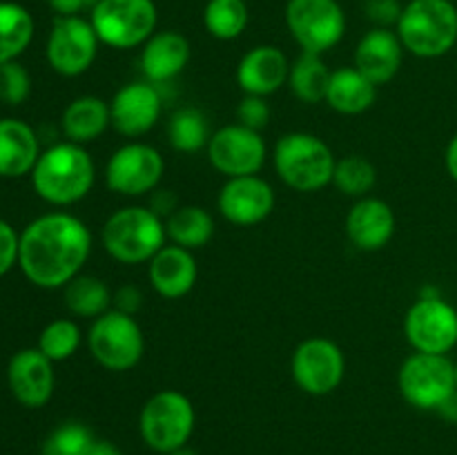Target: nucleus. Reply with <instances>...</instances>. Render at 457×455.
<instances>
[{"label": "nucleus", "mask_w": 457, "mask_h": 455, "mask_svg": "<svg viewBox=\"0 0 457 455\" xmlns=\"http://www.w3.org/2000/svg\"><path fill=\"white\" fill-rule=\"evenodd\" d=\"M92 252L89 228L67 212L34 219L21 235L18 266L38 288H65Z\"/></svg>", "instance_id": "f257e3e1"}, {"label": "nucleus", "mask_w": 457, "mask_h": 455, "mask_svg": "<svg viewBox=\"0 0 457 455\" xmlns=\"http://www.w3.org/2000/svg\"><path fill=\"white\" fill-rule=\"evenodd\" d=\"M96 178V168L79 143H56L40 152L34 170H31V183L36 194L52 205H71L89 194Z\"/></svg>", "instance_id": "f03ea898"}, {"label": "nucleus", "mask_w": 457, "mask_h": 455, "mask_svg": "<svg viewBox=\"0 0 457 455\" xmlns=\"http://www.w3.org/2000/svg\"><path fill=\"white\" fill-rule=\"evenodd\" d=\"M395 31L409 54L440 58L457 45V7L451 0H411Z\"/></svg>", "instance_id": "7ed1b4c3"}, {"label": "nucleus", "mask_w": 457, "mask_h": 455, "mask_svg": "<svg viewBox=\"0 0 457 455\" xmlns=\"http://www.w3.org/2000/svg\"><path fill=\"white\" fill-rule=\"evenodd\" d=\"M165 223L152 208L129 205L112 214L103 226V245L112 259L120 263L152 261L165 245Z\"/></svg>", "instance_id": "20e7f679"}, {"label": "nucleus", "mask_w": 457, "mask_h": 455, "mask_svg": "<svg viewBox=\"0 0 457 455\" xmlns=\"http://www.w3.org/2000/svg\"><path fill=\"white\" fill-rule=\"evenodd\" d=\"M337 159L320 136L290 132L275 145V170L281 181L297 192H315L333 183Z\"/></svg>", "instance_id": "39448f33"}, {"label": "nucleus", "mask_w": 457, "mask_h": 455, "mask_svg": "<svg viewBox=\"0 0 457 455\" xmlns=\"http://www.w3.org/2000/svg\"><path fill=\"white\" fill-rule=\"evenodd\" d=\"M196 413L190 397L165 388L145 401L138 418V431L143 442L161 455L183 449L195 433Z\"/></svg>", "instance_id": "423d86ee"}, {"label": "nucleus", "mask_w": 457, "mask_h": 455, "mask_svg": "<svg viewBox=\"0 0 457 455\" xmlns=\"http://www.w3.org/2000/svg\"><path fill=\"white\" fill-rule=\"evenodd\" d=\"M89 22L107 47L134 49L156 34L159 9L154 0H98Z\"/></svg>", "instance_id": "0eeeda50"}, {"label": "nucleus", "mask_w": 457, "mask_h": 455, "mask_svg": "<svg viewBox=\"0 0 457 455\" xmlns=\"http://www.w3.org/2000/svg\"><path fill=\"white\" fill-rule=\"evenodd\" d=\"M87 342L94 360L114 373L134 368L145 351V337L138 321L116 308L94 319Z\"/></svg>", "instance_id": "6e6552de"}, {"label": "nucleus", "mask_w": 457, "mask_h": 455, "mask_svg": "<svg viewBox=\"0 0 457 455\" xmlns=\"http://www.w3.org/2000/svg\"><path fill=\"white\" fill-rule=\"evenodd\" d=\"M400 393L420 410H437L457 391L455 364L446 355L413 352L397 375Z\"/></svg>", "instance_id": "1a4fd4ad"}, {"label": "nucleus", "mask_w": 457, "mask_h": 455, "mask_svg": "<svg viewBox=\"0 0 457 455\" xmlns=\"http://www.w3.org/2000/svg\"><path fill=\"white\" fill-rule=\"evenodd\" d=\"M286 25L303 52L321 56L346 34V13L337 0H288Z\"/></svg>", "instance_id": "9d476101"}, {"label": "nucleus", "mask_w": 457, "mask_h": 455, "mask_svg": "<svg viewBox=\"0 0 457 455\" xmlns=\"http://www.w3.org/2000/svg\"><path fill=\"white\" fill-rule=\"evenodd\" d=\"M404 335L415 352L446 355L457 346V310L440 294H422L409 308Z\"/></svg>", "instance_id": "9b49d317"}, {"label": "nucleus", "mask_w": 457, "mask_h": 455, "mask_svg": "<svg viewBox=\"0 0 457 455\" xmlns=\"http://www.w3.org/2000/svg\"><path fill=\"white\" fill-rule=\"evenodd\" d=\"M98 36L89 18L56 16L49 29L47 62L56 74L80 76L92 67L98 52Z\"/></svg>", "instance_id": "f8f14e48"}, {"label": "nucleus", "mask_w": 457, "mask_h": 455, "mask_svg": "<svg viewBox=\"0 0 457 455\" xmlns=\"http://www.w3.org/2000/svg\"><path fill=\"white\" fill-rule=\"evenodd\" d=\"M293 379L308 395H330L346 373L342 348L326 337H311L299 343L290 361Z\"/></svg>", "instance_id": "ddd939ff"}, {"label": "nucleus", "mask_w": 457, "mask_h": 455, "mask_svg": "<svg viewBox=\"0 0 457 455\" xmlns=\"http://www.w3.org/2000/svg\"><path fill=\"white\" fill-rule=\"evenodd\" d=\"M165 172L163 156L147 143H125L107 161V187L116 194L141 196L161 183Z\"/></svg>", "instance_id": "4468645a"}, {"label": "nucleus", "mask_w": 457, "mask_h": 455, "mask_svg": "<svg viewBox=\"0 0 457 455\" xmlns=\"http://www.w3.org/2000/svg\"><path fill=\"white\" fill-rule=\"evenodd\" d=\"M208 159L228 178L259 174L266 163V141L257 129L241 123L226 125L210 136Z\"/></svg>", "instance_id": "2eb2a0df"}, {"label": "nucleus", "mask_w": 457, "mask_h": 455, "mask_svg": "<svg viewBox=\"0 0 457 455\" xmlns=\"http://www.w3.org/2000/svg\"><path fill=\"white\" fill-rule=\"evenodd\" d=\"M219 212L235 226H257L275 210V190L257 174L232 177L219 192Z\"/></svg>", "instance_id": "dca6fc26"}, {"label": "nucleus", "mask_w": 457, "mask_h": 455, "mask_svg": "<svg viewBox=\"0 0 457 455\" xmlns=\"http://www.w3.org/2000/svg\"><path fill=\"white\" fill-rule=\"evenodd\" d=\"M7 382L18 404L40 409L54 395V361L38 348H22L9 360Z\"/></svg>", "instance_id": "f3484780"}, {"label": "nucleus", "mask_w": 457, "mask_h": 455, "mask_svg": "<svg viewBox=\"0 0 457 455\" xmlns=\"http://www.w3.org/2000/svg\"><path fill=\"white\" fill-rule=\"evenodd\" d=\"M112 125L129 138L143 136L161 116V94L154 83H129L114 94L110 103Z\"/></svg>", "instance_id": "a211bd4d"}, {"label": "nucleus", "mask_w": 457, "mask_h": 455, "mask_svg": "<svg viewBox=\"0 0 457 455\" xmlns=\"http://www.w3.org/2000/svg\"><path fill=\"white\" fill-rule=\"evenodd\" d=\"M402 58H404V45L397 31L373 27L357 43L355 70L378 87L395 79L402 67Z\"/></svg>", "instance_id": "6ab92c4d"}, {"label": "nucleus", "mask_w": 457, "mask_h": 455, "mask_svg": "<svg viewBox=\"0 0 457 455\" xmlns=\"http://www.w3.org/2000/svg\"><path fill=\"white\" fill-rule=\"evenodd\" d=\"M290 62L275 45L253 47L237 67V83L250 96H270L288 80Z\"/></svg>", "instance_id": "aec40b11"}, {"label": "nucleus", "mask_w": 457, "mask_h": 455, "mask_svg": "<svg viewBox=\"0 0 457 455\" xmlns=\"http://www.w3.org/2000/svg\"><path fill=\"white\" fill-rule=\"evenodd\" d=\"M346 235L353 245L366 252L382 250L395 235V212L375 196H361L346 217Z\"/></svg>", "instance_id": "412c9836"}, {"label": "nucleus", "mask_w": 457, "mask_h": 455, "mask_svg": "<svg viewBox=\"0 0 457 455\" xmlns=\"http://www.w3.org/2000/svg\"><path fill=\"white\" fill-rule=\"evenodd\" d=\"M150 284L161 297L179 299L186 297L196 284L199 268L192 250L181 245H163L150 261Z\"/></svg>", "instance_id": "4be33fe9"}, {"label": "nucleus", "mask_w": 457, "mask_h": 455, "mask_svg": "<svg viewBox=\"0 0 457 455\" xmlns=\"http://www.w3.org/2000/svg\"><path fill=\"white\" fill-rule=\"evenodd\" d=\"M190 62V43L179 31H156L141 52V70L147 83H165Z\"/></svg>", "instance_id": "5701e85b"}, {"label": "nucleus", "mask_w": 457, "mask_h": 455, "mask_svg": "<svg viewBox=\"0 0 457 455\" xmlns=\"http://www.w3.org/2000/svg\"><path fill=\"white\" fill-rule=\"evenodd\" d=\"M40 156L34 128L21 119H0V177L18 178L31 174Z\"/></svg>", "instance_id": "b1692460"}, {"label": "nucleus", "mask_w": 457, "mask_h": 455, "mask_svg": "<svg viewBox=\"0 0 457 455\" xmlns=\"http://www.w3.org/2000/svg\"><path fill=\"white\" fill-rule=\"evenodd\" d=\"M110 125V103L98 96L76 98L65 107L61 119V128L67 141L79 143V145L96 141Z\"/></svg>", "instance_id": "393cba45"}, {"label": "nucleus", "mask_w": 457, "mask_h": 455, "mask_svg": "<svg viewBox=\"0 0 457 455\" xmlns=\"http://www.w3.org/2000/svg\"><path fill=\"white\" fill-rule=\"evenodd\" d=\"M378 96V87L355 67H342L330 74L326 103L339 114H361Z\"/></svg>", "instance_id": "a878e982"}, {"label": "nucleus", "mask_w": 457, "mask_h": 455, "mask_svg": "<svg viewBox=\"0 0 457 455\" xmlns=\"http://www.w3.org/2000/svg\"><path fill=\"white\" fill-rule=\"evenodd\" d=\"M34 29L29 9L13 0H0V65L16 61L29 47Z\"/></svg>", "instance_id": "bb28decb"}, {"label": "nucleus", "mask_w": 457, "mask_h": 455, "mask_svg": "<svg viewBox=\"0 0 457 455\" xmlns=\"http://www.w3.org/2000/svg\"><path fill=\"white\" fill-rule=\"evenodd\" d=\"M165 232H168V239H172V244L181 248H204L214 235V219L201 205H183L170 214Z\"/></svg>", "instance_id": "cd10ccee"}, {"label": "nucleus", "mask_w": 457, "mask_h": 455, "mask_svg": "<svg viewBox=\"0 0 457 455\" xmlns=\"http://www.w3.org/2000/svg\"><path fill=\"white\" fill-rule=\"evenodd\" d=\"M330 74H333V71H328V67L321 61L320 54L303 52L302 56L290 65V89H293V94L302 103L315 105V103L326 101Z\"/></svg>", "instance_id": "c85d7f7f"}, {"label": "nucleus", "mask_w": 457, "mask_h": 455, "mask_svg": "<svg viewBox=\"0 0 457 455\" xmlns=\"http://www.w3.org/2000/svg\"><path fill=\"white\" fill-rule=\"evenodd\" d=\"M112 303V293L105 281L94 275H76L65 285V306L76 317H96L105 315Z\"/></svg>", "instance_id": "c756f323"}, {"label": "nucleus", "mask_w": 457, "mask_h": 455, "mask_svg": "<svg viewBox=\"0 0 457 455\" xmlns=\"http://www.w3.org/2000/svg\"><path fill=\"white\" fill-rule=\"evenodd\" d=\"M250 12L245 0H208L204 9V25L219 40H235L245 31Z\"/></svg>", "instance_id": "7c9ffc66"}, {"label": "nucleus", "mask_w": 457, "mask_h": 455, "mask_svg": "<svg viewBox=\"0 0 457 455\" xmlns=\"http://www.w3.org/2000/svg\"><path fill=\"white\" fill-rule=\"evenodd\" d=\"M170 145L179 152H196L210 143L208 120L196 107H181L168 123Z\"/></svg>", "instance_id": "2f4dec72"}, {"label": "nucleus", "mask_w": 457, "mask_h": 455, "mask_svg": "<svg viewBox=\"0 0 457 455\" xmlns=\"http://www.w3.org/2000/svg\"><path fill=\"white\" fill-rule=\"evenodd\" d=\"M375 181H378V170L366 156L348 154L335 163L333 183L344 194L361 199L373 190Z\"/></svg>", "instance_id": "473e14b6"}, {"label": "nucleus", "mask_w": 457, "mask_h": 455, "mask_svg": "<svg viewBox=\"0 0 457 455\" xmlns=\"http://www.w3.org/2000/svg\"><path fill=\"white\" fill-rule=\"evenodd\" d=\"M80 328L71 319H54L38 337V351L52 361H65L79 351Z\"/></svg>", "instance_id": "72a5a7b5"}, {"label": "nucleus", "mask_w": 457, "mask_h": 455, "mask_svg": "<svg viewBox=\"0 0 457 455\" xmlns=\"http://www.w3.org/2000/svg\"><path fill=\"white\" fill-rule=\"evenodd\" d=\"M94 433L80 422H62L43 442L40 455H89Z\"/></svg>", "instance_id": "f704fd0d"}, {"label": "nucleus", "mask_w": 457, "mask_h": 455, "mask_svg": "<svg viewBox=\"0 0 457 455\" xmlns=\"http://www.w3.org/2000/svg\"><path fill=\"white\" fill-rule=\"evenodd\" d=\"M31 92L29 71L18 61L0 65V101L7 105H21Z\"/></svg>", "instance_id": "c9c22d12"}, {"label": "nucleus", "mask_w": 457, "mask_h": 455, "mask_svg": "<svg viewBox=\"0 0 457 455\" xmlns=\"http://www.w3.org/2000/svg\"><path fill=\"white\" fill-rule=\"evenodd\" d=\"M237 119H239L241 125H245L250 129H257V132L262 128H266L268 120H270V107H268L266 98L245 94L241 98L239 107H237Z\"/></svg>", "instance_id": "e433bc0d"}, {"label": "nucleus", "mask_w": 457, "mask_h": 455, "mask_svg": "<svg viewBox=\"0 0 457 455\" xmlns=\"http://www.w3.org/2000/svg\"><path fill=\"white\" fill-rule=\"evenodd\" d=\"M402 9H404V4L400 0H366L364 3L366 18L375 27H386V29H391V25L397 27Z\"/></svg>", "instance_id": "4c0bfd02"}, {"label": "nucleus", "mask_w": 457, "mask_h": 455, "mask_svg": "<svg viewBox=\"0 0 457 455\" xmlns=\"http://www.w3.org/2000/svg\"><path fill=\"white\" fill-rule=\"evenodd\" d=\"M18 248H21V235L12 228V223L0 219V277L7 275L18 263Z\"/></svg>", "instance_id": "58836bf2"}, {"label": "nucleus", "mask_w": 457, "mask_h": 455, "mask_svg": "<svg viewBox=\"0 0 457 455\" xmlns=\"http://www.w3.org/2000/svg\"><path fill=\"white\" fill-rule=\"evenodd\" d=\"M112 303L116 306V310L125 312V315H137L138 308L143 306V294L137 285H123V288L116 290Z\"/></svg>", "instance_id": "ea45409f"}, {"label": "nucleus", "mask_w": 457, "mask_h": 455, "mask_svg": "<svg viewBox=\"0 0 457 455\" xmlns=\"http://www.w3.org/2000/svg\"><path fill=\"white\" fill-rule=\"evenodd\" d=\"M56 16H80L83 12H92L98 0H47Z\"/></svg>", "instance_id": "a19ab883"}, {"label": "nucleus", "mask_w": 457, "mask_h": 455, "mask_svg": "<svg viewBox=\"0 0 457 455\" xmlns=\"http://www.w3.org/2000/svg\"><path fill=\"white\" fill-rule=\"evenodd\" d=\"M152 210H154L156 214H172L174 210H177V199H174L172 194H170L168 190H163V192H159V194L154 196V201H152Z\"/></svg>", "instance_id": "79ce46f5"}, {"label": "nucleus", "mask_w": 457, "mask_h": 455, "mask_svg": "<svg viewBox=\"0 0 457 455\" xmlns=\"http://www.w3.org/2000/svg\"><path fill=\"white\" fill-rule=\"evenodd\" d=\"M445 163H446V172L451 174V178L457 183V134L449 141L445 152Z\"/></svg>", "instance_id": "37998d69"}, {"label": "nucleus", "mask_w": 457, "mask_h": 455, "mask_svg": "<svg viewBox=\"0 0 457 455\" xmlns=\"http://www.w3.org/2000/svg\"><path fill=\"white\" fill-rule=\"evenodd\" d=\"M436 413L440 415V418H445L446 422L457 424V391L451 397H446L445 404H442Z\"/></svg>", "instance_id": "c03bdc74"}, {"label": "nucleus", "mask_w": 457, "mask_h": 455, "mask_svg": "<svg viewBox=\"0 0 457 455\" xmlns=\"http://www.w3.org/2000/svg\"><path fill=\"white\" fill-rule=\"evenodd\" d=\"M89 455H123V451L110 440H94L92 449H89Z\"/></svg>", "instance_id": "a18cd8bd"}, {"label": "nucleus", "mask_w": 457, "mask_h": 455, "mask_svg": "<svg viewBox=\"0 0 457 455\" xmlns=\"http://www.w3.org/2000/svg\"><path fill=\"white\" fill-rule=\"evenodd\" d=\"M170 455H199V453H196L195 449H190V446H183V449L172 451V453H170Z\"/></svg>", "instance_id": "49530a36"}, {"label": "nucleus", "mask_w": 457, "mask_h": 455, "mask_svg": "<svg viewBox=\"0 0 457 455\" xmlns=\"http://www.w3.org/2000/svg\"><path fill=\"white\" fill-rule=\"evenodd\" d=\"M455 384H457V364H455Z\"/></svg>", "instance_id": "de8ad7c7"}]
</instances>
